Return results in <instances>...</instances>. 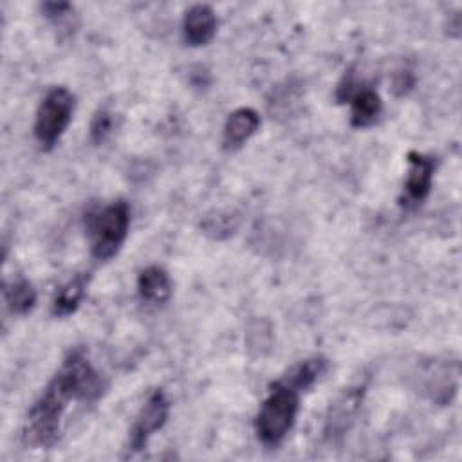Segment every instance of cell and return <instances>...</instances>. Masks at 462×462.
Wrapping results in <instances>:
<instances>
[{
	"instance_id": "3",
	"label": "cell",
	"mask_w": 462,
	"mask_h": 462,
	"mask_svg": "<svg viewBox=\"0 0 462 462\" xmlns=\"http://www.w3.org/2000/svg\"><path fill=\"white\" fill-rule=\"evenodd\" d=\"M130 229V208L119 199L88 218L90 253L96 260H110L125 244Z\"/></svg>"
},
{
	"instance_id": "11",
	"label": "cell",
	"mask_w": 462,
	"mask_h": 462,
	"mask_svg": "<svg viewBox=\"0 0 462 462\" xmlns=\"http://www.w3.org/2000/svg\"><path fill=\"white\" fill-rule=\"evenodd\" d=\"M137 292L143 301L159 305L171 296L170 274L161 265H148L137 276Z\"/></svg>"
},
{
	"instance_id": "15",
	"label": "cell",
	"mask_w": 462,
	"mask_h": 462,
	"mask_svg": "<svg viewBox=\"0 0 462 462\" xmlns=\"http://www.w3.org/2000/svg\"><path fill=\"white\" fill-rule=\"evenodd\" d=\"M112 132H114V114L106 108H99L90 121V130H88L90 141L96 146H99L110 137Z\"/></svg>"
},
{
	"instance_id": "14",
	"label": "cell",
	"mask_w": 462,
	"mask_h": 462,
	"mask_svg": "<svg viewBox=\"0 0 462 462\" xmlns=\"http://www.w3.org/2000/svg\"><path fill=\"white\" fill-rule=\"evenodd\" d=\"M328 368V363L325 357H310L301 363H298L283 379H287L292 386H296L300 392L310 388Z\"/></svg>"
},
{
	"instance_id": "6",
	"label": "cell",
	"mask_w": 462,
	"mask_h": 462,
	"mask_svg": "<svg viewBox=\"0 0 462 462\" xmlns=\"http://www.w3.org/2000/svg\"><path fill=\"white\" fill-rule=\"evenodd\" d=\"M168 413H170V401H168L166 393L161 388L153 390L148 395L143 408L139 410L135 422L130 430L128 449L141 451L146 446L148 439L166 424Z\"/></svg>"
},
{
	"instance_id": "13",
	"label": "cell",
	"mask_w": 462,
	"mask_h": 462,
	"mask_svg": "<svg viewBox=\"0 0 462 462\" xmlns=\"http://www.w3.org/2000/svg\"><path fill=\"white\" fill-rule=\"evenodd\" d=\"M4 298L9 312L14 316H25L36 305V291L25 278H18L7 283L4 289Z\"/></svg>"
},
{
	"instance_id": "5",
	"label": "cell",
	"mask_w": 462,
	"mask_h": 462,
	"mask_svg": "<svg viewBox=\"0 0 462 462\" xmlns=\"http://www.w3.org/2000/svg\"><path fill=\"white\" fill-rule=\"evenodd\" d=\"M337 99L350 101V123L356 128H366L374 125L383 112V101L375 88L365 83H357L352 72L343 76V81L337 87Z\"/></svg>"
},
{
	"instance_id": "1",
	"label": "cell",
	"mask_w": 462,
	"mask_h": 462,
	"mask_svg": "<svg viewBox=\"0 0 462 462\" xmlns=\"http://www.w3.org/2000/svg\"><path fill=\"white\" fill-rule=\"evenodd\" d=\"M105 390L101 374L83 350H72L31 406L22 431L29 448H51L58 442L61 417L70 401H96Z\"/></svg>"
},
{
	"instance_id": "9",
	"label": "cell",
	"mask_w": 462,
	"mask_h": 462,
	"mask_svg": "<svg viewBox=\"0 0 462 462\" xmlns=\"http://www.w3.org/2000/svg\"><path fill=\"white\" fill-rule=\"evenodd\" d=\"M260 128V116L249 106L233 110L222 128V146L227 152L244 146Z\"/></svg>"
},
{
	"instance_id": "12",
	"label": "cell",
	"mask_w": 462,
	"mask_h": 462,
	"mask_svg": "<svg viewBox=\"0 0 462 462\" xmlns=\"http://www.w3.org/2000/svg\"><path fill=\"white\" fill-rule=\"evenodd\" d=\"M87 285H88V274H85V273L76 274L67 283H63L52 298V305H51L52 316L67 318V316L74 314L78 310L81 300L85 298Z\"/></svg>"
},
{
	"instance_id": "7",
	"label": "cell",
	"mask_w": 462,
	"mask_h": 462,
	"mask_svg": "<svg viewBox=\"0 0 462 462\" xmlns=\"http://www.w3.org/2000/svg\"><path fill=\"white\" fill-rule=\"evenodd\" d=\"M406 161H408V170H406L404 195L401 204L406 208H417L430 195L433 171H435V159L419 152H408Z\"/></svg>"
},
{
	"instance_id": "2",
	"label": "cell",
	"mask_w": 462,
	"mask_h": 462,
	"mask_svg": "<svg viewBox=\"0 0 462 462\" xmlns=\"http://www.w3.org/2000/svg\"><path fill=\"white\" fill-rule=\"evenodd\" d=\"M300 410V390L287 379L276 381L267 397L263 399L256 419L254 430L258 440L267 448H276L287 437L296 422Z\"/></svg>"
},
{
	"instance_id": "10",
	"label": "cell",
	"mask_w": 462,
	"mask_h": 462,
	"mask_svg": "<svg viewBox=\"0 0 462 462\" xmlns=\"http://www.w3.org/2000/svg\"><path fill=\"white\" fill-rule=\"evenodd\" d=\"M361 399H363V388H348L343 395H339L330 404L327 424H325V433L328 437L341 435L350 426V422L354 420L359 410Z\"/></svg>"
},
{
	"instance_id": "4",
	"label": "cell",
	"mask_w": 462,
	"mask_h": 462,
	"mask_svg": "<svg viewBox=\"0 0 462 462\" xmlns=\"http://www.w3.org/2000/svg\"><path fill=\"white\" fill-rule=\"evenodd\" d=\"M74 96L65 87H52L42 99L34 117V137L43 150L56 146L60 137L65 134L72 114Z\"/></svg>"
},
{
	"instance_id": "16",
	"label": "cell",
	"mask_w": 462,
	"mask_h": 462,
	"mask_svg": "<svg viewBox=\"0 0 462 462\" xmlns=\"http://www.w3.org/2000/svg\"><path fill=\"white\" fill-rule=\"evenodd\" d=\"M42 11H43L45 18H49L54 23H60V22L67 20L70 16V13H74V7L67 2H45V4H42Z\"/></svg>"
},
{
	"instance_id": "8",
	"label": "cell",
	"mask_w": 462,
	"mask_h": 462,
	"mask_svg": "<svg viewBox=\"0 0 462 462\" xmlns=\"http://www.w3.org/2000/svg\"><path fill=\"white\" fill-rule=\"evenodd\" d=\"M217 14L206 4H195L182 16V38L191 47L208 45L217 34Z\"/></svg>"
}]
</instances>
